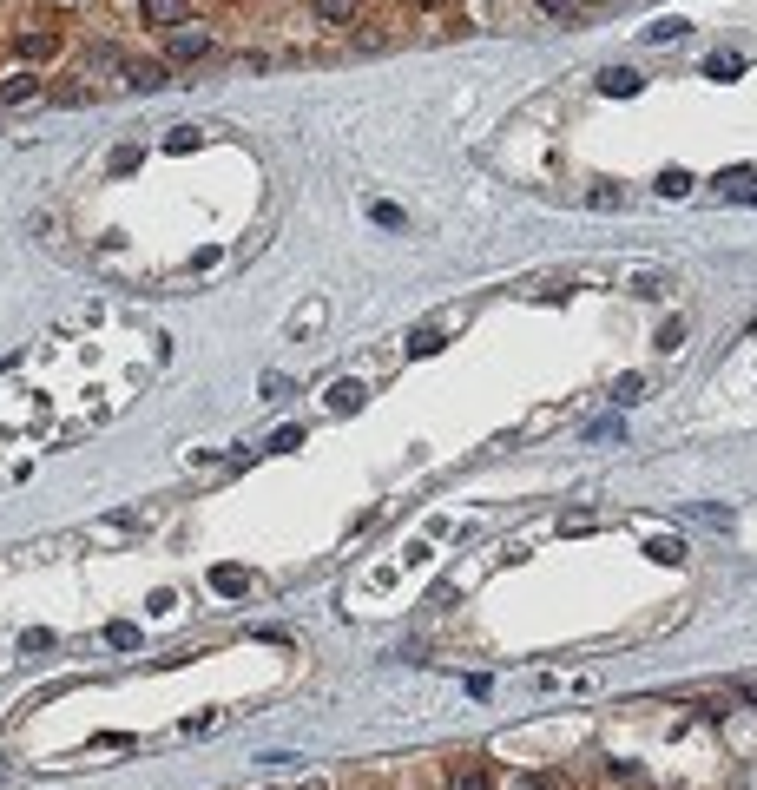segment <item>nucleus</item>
I'll list each match as a JSON object with an SVG mask.
<instances>
[{
    "label": "nucleus",
    "instance_id": "obj_18",
    "mask_svg": "<svg viewBox=\"0 0 757 790\" xmlns=\"http://www.w3.org/2000/svg\"><path fill=\"white\" fill-rule=\"evenodd\" d=\"M303 448V428H277V435H270V455H297Z\"/></svg>",
    "mask_w": 757,
    "mask_h": 790
},
{
    "label": "nucleus",
    "instance_id": "obj_7",
    "mask_svg": "<svg viewBox=\"0 0 757 790\" xmlns=\"http://www.w3.org/2000/svg\"><path fill=\"white\" fill-rule=\"evenodd\" d=\"M310 7L323 27H356V14H363V0H310Z\"/></svg>",
    "mask_w": 757,
    "mask_h": 790
},
{
    "label": "nucleus",
    "instance_id": "obj_14",
    "mask_svg": "<svg viewBox=\"0 0 757 790\" xmlns=\"http://www.w3.org/2000/svg\"><path fill=\"white\" fill-rule=\"evenodd\" d=\"M685 33H692V20H659V27H646V40L665 47V40H685Z\"/></svg>",
    "mask_w": 757,
    "mask_h": 790
},
{
    "label": "nucleus",
    "instance_id": "obj_10",
    "mask_svg": "<svg viewBox=\"0 0 757 790\" xmlns=\"http://www.w3.org/2000/svg\"><path fill=\"white\" fill-rule=\"evenodd\" d=\"M646 553H652V560H665V567H679V560H685V540L679 534H652Z\"/></svg>",
    "mask_w": 757,
    "mask_h": 790
},
{
    "label": "nucleus",
    "instance_id": "obj_20",
    "mask_svg": "<svg viewBox=\"0 0 757 790\" xmlns=\"http://www.w3.org/2000/svg\"><path fill=\"white\" fill-rule=\"evenodd\" d=\"M369 218H376L382 231H402V205H369Z\"/></svg>",
    "mask_w": 757,
    "mask_h": 790
},
{
    "label": "nucleus",
    "instance_id": "obj_27",
    "mask_svg": "<svg viewBox=\"0 0 757 790\" xmlns=\"http://www.w3.org/2000/svg\"><path fill=\"white\" fill-rule=\"evenodd\" d=\"M422 7H435V0H422Z\"/></svg>",
    "mask_w": 757,
    "mask_h": 790
},
{
    "label": "nucleus",
    "instance_id": "obj_15",
    "mask_svg": "<svg viewBox=\"0 0 757 790\" xmlns=\"http://www.w3.org/2000/svg\"><path fill=\"white\" fill-rule=\"evenodd\" d=\"M639 395H646V376H619L613 382V402H619V409H626V402H639Z\"/></svg>",
    "mask_w": 757,
    "mask_h": 790
},
{
    "label": "nucleus",
    "instance_id": "obj_19",
    "mask_svg": "<svg viewBox=\"0 0 757 790\" xmlns=\"http://www.w3.org/2000/svg\"><path fill=\"white\" fill-rule=\"evenodd\" d=\"M435 349H442V330H415L409 336V356H435Z\"/></svg>",
    "mask_w": 757,
    "mask_h": 790
},
{
    "label": "nucleus",
    "instance_id": "obj_4",
    "mask_svg": "<svg viewBox=\"0 0 757 790\" xmlns=\"http://www.w3.org/2000/svg\"><path fill=\"white\" fill-rule=\"evenodd\" d=\"M119 79H126L132 93H158V86H172V73H165L158 60H126V66H119Z\"/></svg>",
    "mask_w": 757,
    "mask_h": 790
},
{
    "label": "nucleus",
    "instance_id": "obj_25",
    "mask_svg": "<svg viewBox=\"0 0 757 790\" xmlns=\"http://www.w3.org/2000/svg\"><path fill=\"white\" fill-rule=\"evenodd\" d=\"M586 435H593V442H606V435H613V442H619V415H600V422L586 428Z\"/></svg>",
    "mask_w": 757,
    "mask_h": 790
},
{
    "label": "nucleus",
    "instance_id": "obj_21",
    "mask_svg": "<svg viewBox=\"0 0 757 790\" xmlns=\"http://www.w3.org/2000/svg\"><path fill=\"white\" fill-rule=\"evenodd\" d=\"M211 586H218V593H244V573H237V567H218V573H211Z\"/></svg>",
    "mask_w": 757,
    "mask_h": 790
},
{
    "label": "nucleus",
    "instance_id": "obj_3",
    "mask_svg": "<svg viewBox=\"0 0 757 790\" xmlns=\"http://www.w3.org/2000/svg\"><path fill=\"white\" fill-rule=\"evenodd\" d=\"M172 60H178V66H198V60H211V27H198V20L172 27Z\"/></svg>",
    "mask_w": 757,
    "mask_h": 790
},
{
    "label": "nucleus",
    "instance_id": "obj_2",
    "mask_svg": "<svg viewBox=\"0 0 757 790\" xmlns=\"http://www.w3.org/2000/svg\"><path fill=\"white\" fill-rule=\"evenodd\" d=\"M14 47H20V60L40 66V60H53V53L66 47V33L53 27V20H40V27H20V33H14Z\"/></svg>",
    "mask_w": 757,
    "mask_h": 790
},
{
    "label": "nucleus",
    "instance_id": "obj_1",
    "mask_svg": "<svg viewBox=\"0 0 757 790\" xmlns=\"http://www.w3.org/2000/svg\"><path fill=\"white\" fill-rule=\"evenodd\" d=\"M40 93H47V86H40V66H14V73H0V112L33 106Z\"/></svg>",
    "mask_w": 757,
    "mask_h": 790
},
{
    "label": "nucleus",
    "instance_id": "obj_6",
    "mask_svg": "<svg viewBox=\"0 0 757 790\" xmlns=\"http://www.w3.org/2000/svg\"><path fill=\"white\" fill-rule=\"evenodd\" d=\"M448 790H494L488 784V764H481V758H455V764H448Z\"/></svg>",
    "mask_w": 757,
    "mask_h": 790
},
{
    "label": "nucleus",
    "instance_id": "obj_13",
    "mask_svg": "<svg viewBox=\"0 0 757 790\" xmlns=\"http://www.w3.org/2000/svg\"><path fill=\"white\" fill-rule=\"evenodd\" d=\"M330 409H363V382H336V389H330Z\"/></svg>",
    "mask_w": 757,
    "mask_h": 790
},
{
    "label": "nucleus",
    "instance_id": "obj_5",
    "mask_svg": "<svg viewBox=\"0 0 757 790\" xmlns=\"http://www.w3.org/2000/svg\"><path fill=\"white\" fill-rule=\"evenodd\" d=\"M139 20H152V27H185L191 0H139Z\"/></svg>",
    "mask_w": 757,
    "mask_h": 790
},
{
    "label": "nucleus",
    "instance_id": "obj_9",
    "mask_svg": "<svg viewBox=\"0 0 757 790\" xmlns=\"http://www.w3.org/2000/svg\"><path fill=\"white\" fill-rule=\"evenodd\" d=\"M600 93L632 99V93H639V73H632V66H606V73H600Z\"/></svg>",
    "mask_w": 757,
    "mask_h": 790
},
{
    "label": "nucleus",
    "instance_id": "obj_12",
    "mask_svg": "<svg viewBox=\"0 0 757 790\" xmlns=\"http://www.w3.org/2000/svg\"><path fill=\"white\" fill-rule=\"evenodd\" d=\"M705 73H711V79H738V73H744V60H738V53H711Z\"/></svg>",
    "mask_w": 757,
    "mask_h": 790
},
{
    "label": "nucleus",
    "instance_id": "obj_8",
    "mask_svg": "<svg viewBox=\"0 0 757 790\" xmlns=\"http://www.w3.org/2000/svg\"><path fill=\"white\" fill-rule=\"evenodd\" d=\"M626 290H632V297H665V290H672V277H665V270H632Z\"/></svg>",
    "mask_w": 757,
    "mask_h": 790
},
{
    "label": "nucleus",
    "instance_id": "obj_23",
    "mask_svg": "<svg viewBox=\"0 0 757 790\" xmlns=\"http://www.w3.org/2000/svg\"><path fill=\"white\" fill-rule=\"evenodd\" d=\"M185 145H198V132H191V126H172V132H165V152H185Z\"/></svg>",
    "mask_w": 757,
    "mask_h": 790
},
{
    "label": "nucleus",
    "instance_id": "obj_17",
    "mask_svg": "<svg viewBox=\"0 0 757 790\" xmlns=\"http://www.w3.org/2000/svg\"><path fill=\"white\" fill-rule=\"evenodd\" d=\"M540 14H553V20H580V14H586V0H540Z\"/></svg>",
    "mask_w": 757,
    "mask_h": 790
},
{
    "label": "nucleus",
    "instance_id": "obj_22",
    "mask_svg": "<svg viewBox=\"0 0 757 790\" xmlns=\"http://www.w3.org/2000/svg\"><path fill=\"white\" fill-rule=\"evenodd\" d=\"M652 343H659V349H679V343H685V323H679V316H672V323H665V330L652 336Z\"/></svg>",
    "mask_w": 757,
    "mask_h": 790
},
{
    "label": "nucleus",
    "instance_id": "obj_26",
    "mask_svg": "<svg viewBox=\"0 0 757 790\" xmlns=\"http://www.w3.org/2000/svg\"><path fill=\"white\" fill-rule=\"evenodd\" d=\"M738 698H751V705H757V679H744V685H738Z\"/></svg>",
    "mask_w": 757,
    "mask_h": 790
},
{
    "label": "nucleus",
    "instance_id": "obj_11",
    "mask_svg": "<svg viewBox=\"0 0 757 790\" xmlns=\"http://www.w3.org/2000/svg\"><path fill=\"white\" fill-rule=\"evenodd\" d=\"M106 646L132 652V646H139V626H132V619H112V626H106Z\"/></svg>",
    "mask_w": 757,
    "mask_h": 790
},
{
    "label": "nucleus",
    "instance_id": "obj_16",
    "mask_svg": "<svg viewBox=\"0 0 757 790\" xmlns=\"http://www.w3.org/2000/svg\"><path fill=\"white\" fill-rule=\"evenodd\" d=\"M659 191H665V198H685V191H692V172H679V165L659 172Z\"/></svg>",
    "mask_w": 757,
    "mask_h": 790
},
{
    "label": "nucleus",
    "instance_id": "obj_24",
    "mask_svg": "<svg viewBox=\"0 0 757 790\" xmlns=\"http://www.w3.org/2000/svg\"><path fill=\"white\" fill-rule=\"evenodd\" d=\"M284 395H290V376H277V369H270V376H264V402H284Z\"/></svg>",
    "mask_w": 757,
    "mask_h": 790
}]
</instances>
